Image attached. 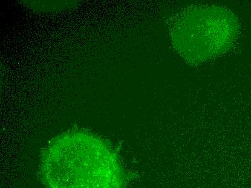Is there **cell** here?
<instances>
[{
  "label": "cell",
  "instance_id": "cell-1",
  "mask_svg": "<svg viewBox=\"0 0 251 188\" xmlns=\"http://www.w3.org/2000/svg\"><path fill=\"white\" fill-rule=\"evenodd\" d=\"M40 177L47 188H126L130 179L111 145L83 129L70 130L49 143Z\"/></svg>",
  "mask_w": 251,
  "mask_h": 188
},
{
  "label": "cell",
  "instance_id": "cell-2",
  "mask_svg": "<svg viewBox=\"0 0 251 188\" xmlns=\"http://www.w3.org/2000/svg\"><path fill=\"white\" fill-rule=\"evenodd\" d=\"M169 27L173 47L183 59L194 65L225 54L239 33L235 14L216 5L184 9L173 18Z\"/></svg>",
  "mask_w": 251,
  "mask_h": 188
}]
</instances>
